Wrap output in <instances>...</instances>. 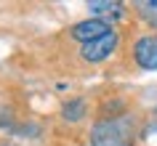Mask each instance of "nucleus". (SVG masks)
<instances>
[{"instance_id": "nucleus-9", "label": "nucleus", "mask_w": 157, "mask_h": 146, "mask_svg": "<svg viewBox=\"0 0 157 146\" xmlns=\"http://www.w3.org/2000/svg\"><path fill=\"white\" fill-rule=\"evenodd\" d=\"M3 146H19V144H3Z\"/></svg>"}, {"instance_id": "nucleus-5", "label": "nucleus", "mask_w": 157, "mask_h": 146, "mask_svg": "<svg viewBox=\"0 0 157 146\" xmlns=\"http://www.w3.org/2000/svg\"><path fill=\"white\" fill-rule=\"evenodd\" d=\"M88 13L91 19H101V21H109V24H117L125 19V6L117 3V0H91L88 3Z\"/></svg>"}, {"instance_id": "nucleus-3", "label": "nucleus", "mask_w": 157, "mask_h": 146, "mask_svg": "<svg viewBox=\"0 0 157 146\" xmlns=\"http://www.w3.org/2000/svg\"><path fill=\"white\" fill-rule=\"evenodd\" d=\"M133 61L136 66L155 72L157 69V35H141L133 43Z\"/></svg>"}, {"instance_id": "nucleus-6", "label": "nucleus", "mask_w": 157, "mask_h": 146, "mask_svg": "<svg viewBox=\"0 0 157 146\" xmlns=\"http://www.w3.org/2000/svg\"><path fill=\"white\" fill-rule=\"evenodd\" d=\"M85 112H88L85 98H69V101H64V106H61V117H64L67 122H80L85 117Z\"/></svg>"}, {"instance_id": "nucleus-2", "label": "nucleus", "mask_w": 157, "mask_h": 146, "mask_svg": "<svg viewBox=\"0 0 157 146\" xmlns=\"http://www.w3.org/2000/svg\"><path fill=\"white\" fill-rule=\"evenodd\" d=\"M117 45H120V35L112 29V32H107L104 37H96V40L80 45V56H83L85 61H91V64H101V61H107V58L117 51Z\"/></svg>"}, {"instance_id": "nucleus-8", "label": "nucleus", "mask_w": 157, "mask_h": 146, "mask_svg": "<svg viewBox=\"0 0 157 146\" xmlns=\"http://www.w3.org/2000/svg\"><path fill=\"white\" fill-rule=\"evenodd\" d=\"M147 133H157V109L152 112V117H149V122H147V128H144V136Z\"/></svg>"}, {"instance_id": "nucleus-1", "label": "nucleus", "mask_w": 157, "mask_h": 146, "mask_svg": "<svg viewBox=\"0 0 157 146\" xmlns=\"http://www.w3.org/2000/svg\"><path fill=\"white\" fill-rule=\"evenodd\" d=\"M136 141V120L131 114L101 117L91 128V146H133Z\"/></svg>"}, {"instance_id": "nucleus-7", "label": "nucleus", "mask_w": 157, "mask_h": 146, "mask_svg": "<svg viewBox=\"0 0 157 146\" xmlns=\"http://www.w3.org/2000/svg\"><path fill=\"white\" fill-rule=\"evenodd\" d=\"M136 8L144 13L147 21H152V27H157V0H141V3H136Z\"/></svg>"}, {"instance_id": "nucleus-4", "label": "nucleus", "mask_w": 157, "mask_h": 146, "mask_svg": "<svg viewBox=\"0 0 157 146\" xmlns=\"http://www.w3.org/2000/svg\"><path fill=\"white\" fill-rule=\"evenodd\" d=\"M115 29V24H109V21H101V19H83V21H77V24H72V29H69V35H72V40L77 43H91L96 40V37H104L107 32H112Z\"/></svg>"}]
</instances>
